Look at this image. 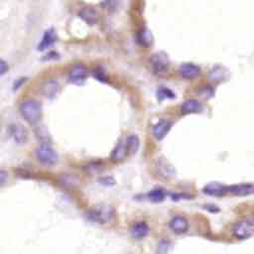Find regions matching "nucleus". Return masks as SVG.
Listing matches in <instances>:
<instances>
[{
	"mask_svg": "<svg viewBox=\"0 0 254 254\" xmlns=\"http://www.w3.org/2000/svg\"><path fill=\"white\" fill-rule=\"evenodd\" d=\"M20 113L27 122L35 124L42 116L41 104L34 99H27L21 104Z\"/></svg>",
	"mask_w": 254,
	"mask_h": 254,
	"instance_id": "f257e3e1",
	"label": "nucleus"
},
{
	"mask_svg": "<svg viewBox=\"0 0 254 254\" xmlns=\"http://www.w3.org/2000/svg\"><path fill=\"white\" fill-rule=\"evenodd\" d=\"M89 218L98 223H110L115 220V209L110 206H98L91 209L88 214Z\"/></svg>",
	"mask_w": 254,
	"mask_h": 254,
	"instance_id": "f03ea898",
	"label": "nucleus"
},
{
	"mask_svg": "<svg viewBox=\"0 0 254 254\" xmlns=\"http://www.w3.org/2000/svg\"><path fill=\"white\" fill-rule=\"evenodd\" d=\"M36 157L44 165H54L58 161V154L54 148L48 143H42L36 148Z\"/></svg>",
	"mask_w": 254,
	"mask_h": 254,
	"instance_id": "7ed1b4c3",
	"label": "nucleus"
},
{
	"mask_svg": "<svg viewBox=\"0 0 254 254\" xmlns=\"http://www.w3.org/2000/svg\"><path fill=\"white\" fill-rule=\"evenodd\" d=\"M232 232H234V236L239 240H244L252 238L254 236V221L243 220L238 222L235 225Z\"/></svg>",
	"mask_w": 254,
	"mask_h": 254,
	"instance_id": "20e7f679",
	"label": "nucleus"
},
{
	"mask_svg": "<svg viewBox=\"0 0 254 254\" xmlns=\"http://www.w3.org/2000/svg\"><path fill=\"white\" fill-rule=\"evenodd\" d=\"M151 66L155 74L164 75L169 70V60L166 55L159 53L151 58Z\"/></svg>",
	"mask_w": 254,
	"mask_h": 254,
	"instance_id": "39448f33",
	"label": "nucleus"
},
{
	"mask_svg": "<svg viewBox=\"0 0 254 254\" xmlns=\"http://www.w3.org/2000/svg\"><path fill=\"white\" fill-rule=\"evenodd\" d=\"M9 133L17 144H25L28 140V131L21 124H12L9 127Z\"/></svg>",
	"mask_w": 254,
	"mask_h": 254,
	"instance_id": "423d86ee",
	"label": "nucleus"
},
{
	"mask_svg": "<svg viewBox=\"0 0 254 254\" xmlns=\"http://www.w3.org/2000/svg\"><path fill=\"white\" fill-rule=\"evenodd\" d=\"M169 227H170V229L174 232V234L182 235L188 231L189 222L184 217L176 216L170 221V222H169Z\"/></svg>",
	"mask_w": 254,
	"mask_h": 254,
	"instance_id": "0eeeda50",
	"label": "nucleus"
},
{
	"mask_svg": "<svg viewBox=\"0 0 254 254\" xmlns=\"http://www.w3.org/2000/svg\"><path fill=\"white\" fill-rule=\"evenodd\" d=\"M149 225H148L145 222H136L132 224L130 228L131 236L135 239H142L146 238L149 234Z\"/></svg>",
	"mask_w": 254,
	"mask_h": 254,
	"instance_id": "6e6552de",
	"label": "nucleus"
},
{
	"mask_svg": "<svg viewBox=\"0 0 254 254\" xmlns=\"http://www.w3.org/2000/svg\"><path fill=\"white\" fill-rule=\"evenodd\" d=\"M171 122L168 120H161L153 126V135L157 140H162L171 129Z\"/></svg>",
	"mask_w": 254,
	"mask_h": 254,
	"instance_id": "1a4fd4ad",
	"label": "nucleus"
},
{
	"mask_svg": "<svg viewBox=\"0 0 254 254\" xmlns=\"http://www.w3.org/2000/svg\"><path fill=\"white\" fill-rule=\"evenodd\" d=\"M204 193L208 196L221 197L228 193V187L223 186L219 183H211L204 188Z\"/></svg>",
	"mask_w": 254,
	"mask_h": 254,
	"instance_id": "9d476101",
	"label": "nucleus"
},
{
	"mask_svg": "<svg viewBox=\"0 0 254 254\" xmlns=\"http://www.w3.org/2000/svg\"><path fill=\"white\" fill-rule=\"evenodd\" d=\"M254 192V186L252 184H239L228 187V193L235 196H247Z\"/></svg>",
	"mask_w": 254,
	"mask_h": 254,
	"instance_id": "9b49d317",
	"label": "nucleus"
},
{
	"mask_svg": "<svg viewBox=\"0 0 254 254\" xmlns=\"http://www.w3.org/2000/svg\"><path fill=\"white\" fill-rule=\"evenodd\" d=\"M202 111V104L197 99H188L181 105V111L184 114L198 113Z\"/></svg>",
	"mask_w": 254,
	"mask_h": 254,
	"instance_id": "f8f14e48",
	"label": "nucleus"
},
{
	"mask_svg": "<svg viewBox=\"0 0 254 254\" xmlns=\"http://www.w3.org/2000/svg\"><path fill=\"white\" fill-rule=\"evenodd\" d=\"M87 76H88L87 69L81 65H79V66H76L72 69V71L70 72V75H69V79H70L71 82L79 83V82L84 80V79L87 78Z\"/></svg>",
	"mask_w": 254,
	"mask_h": 254,
	"instance_id": "ddd939ff",
	"label": "nucleus"
},
{
	"mask_svg": "<svg viewBox=\"0 0 254 254\" xmlns=\"http://www.w3.org/2000/svg\"><path fill=\"white\" fill-rule=\"evenodd\" d=\"M179 73L185 79H194L200 75L201 70L194 64H185L180 67Z\"/></svg>",
	"mask_w": 254,
	"mask_h": 254,
	"instance_id": "4468645a",
	"label": "nucleus"
},
{
	"mask_svg": "<svg viewBox=\"0 0 254 254\" xmlns=\"http://www.w3.org/2000/svg\"><path fill=\"white\" fill-rule=\"evenodd\" d=\"M56 33L53 29H49L45 32L42 41L40 42V44L38 45V50L39 51H44L48 48H50L55 42H56Z\"/></svg>",
	"mask_w": 254,
	"mask_h": 254,
	"instance_id": "2eb2a0df",
	"label": "nucleus"
},
{
	"mask_svg": "<svg viewBox=\"0 0 254 254\" xmlns=\"http://www.w3.org/2000/svg\"><path fill=\"white\" fill-rule=\"evenodd\" d=\"M60 92L59 83L55 80H49L44 83V86L42 87V93L47 98L55 97Z\"/></svg>",
	"mask_w": 254,
	"mask_h": 254,
	"instance_id": "dca6fc26",
	"label": "nucleus"
},
{
	"mask_svg": "<svg viewBox=\"0 0 254 254\" xmlns=\"http://www.w3.org/2000/svg\"><path fill=\"white\" fill-rule=\"evenodd\" d=\"M79 16L86 21L87 23L93 25L95 23L97 22V19H98V16H97V13L90 8H84L80 11L79 13Z\"/></svg>",
	"mask_w": 254,
	"mask_h": 254,
	"instance_id": "f3484780",
	"label": "nucleus"
},
{
	"mask_svg": "<svg viewBox=\"0 0 254 254\" xmlns=\"http://www.w3.org/2000/svg\"><path fill=\"white\" fill-rule=\"evenodd\" d=\"M127 154H128V151H127V147H126V142L125 143H118V145L114 148V150L111 154V159L113 161H119L122 160Z\"/></svg>",
	"mask_w": 254,
	"mask_h": 254,
	"instance_id": "a211bd4d",
	"label": "nucleus"
},
{
	"mask_svg": "<svg viewBox=\"0 0 254 254\" xmlns=\"http://www.w3.org/2000/svg\"><path fill=\"white\" fill-rule=\"evenodd\" d=\"M126 147H127V151H128V154H134L137 152L140 141L139 138L136 135H130L127 137L126 139Z\"/></svg>",
	"mask_w": 254,
	"mask_h": 254,
	"instance_id": "6ab92c4d",
	"label": "nucleus"
},
{
	"mask_svg": "<svg viewBox=\"0 0 254 254\" xmlns=\"http://www.w3.org/2000/svg\"><path fill=\"white\" fill-rule=\"evenodd\" d=\"M147 198L152 202H161L165 198V193L162 190H153L152 192L147 195Z\"/></svg>",
	"mask_w": 254,
	"mask_h": 254,
	"instance_id": "aec40b11",
	"label": "nucleus"
},
{
	"mask_svg": "<svg viewBox=\"0 0 254 254\" xmlns=\"http://www.w3.org/2000/svg\"><path fill=\"white\" fill-rule=\"evenodd\" d=\"M157 95L159 99H165V98H173L175 97V95L166 88H161L157 91Z\"/></svg>",
	"mask_w": 254,
	"mask_h": 254,
	"instance_id": "412c9836",
	"label": "nucleus"
},
{
	"mask_svg": "<svg viewBox=\"0 0 254 254\" xmlns=\"http://www.w3.org/2000/svg\"><path fill=\"white\" fill-rule=\"evenodd\" d=\"M5 62L4 61H1V74L3 75L5 73Z\"/></svg>",
	"mask_w": 254,
	"mask_h": 254,
	"instance_id": "4be33fe9",
	"label": "nucleus"
}]
</instances>
